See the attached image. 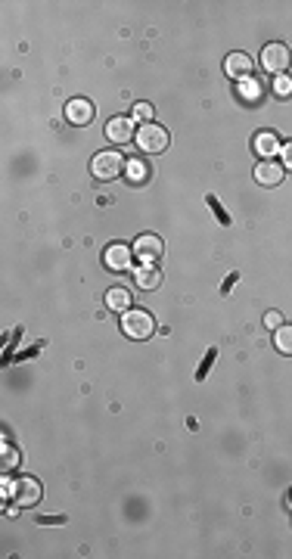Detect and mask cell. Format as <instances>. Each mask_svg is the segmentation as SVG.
Returning <instances> with one entry per match:
<instances>
[{
  "label": "cell",
  "mask_w": 292,
  "mask_h": 559,
  "mask_svg": "<svg viewBox=\"0 0 292 559\" xmlns=\"http://www.w3.org/2000/svg\"><path fill=\"white\" fill-rule=\"evenodd\" d=\"M125 171H127V162H125L122 152H115V150H103L90 162L93 180H103V184H109V180H118Z\"/></svg>",
  "instance_id": "obj_1"
},
{
  "label": "cell",
  "mask_w": 292,
  "mask_h": 559,
  "mask_svg": "<svg viewBox=\"0 0 292 559\" xmlns=\"http://www.w3.org/2000/svg\"><path fill=\"white\" fill-rule=\"evenodd\" d=\"M134 143H137V150H140V152H146V156H159V152H165V150H168L171 137H168V131H165L162 125H156V122H146V125L137 127Z\"/></svg>",
  "instance_id": "obj_2"
},
{
  "label": "cell",
  "mask_w": 292,
  "mask_h": 559,
  "mask_svg": "<svg viewBox=\"0 0 292 559\" xmlns=\"http://www.w3.org/2000/svg\"><path fill=\"white\" fill-rule=\"evenodd\" d=\"M122 330H125L127 339L143 342L156 333V323H152V314L143 311V308H127V311L122 314Z\"/></svg>",
  "instance_id": "obj_3"
},
{
  "label": "cell",
  "mask_w": 292,
  "mask_h": 559,
  "mask_svg": "<svg viewBox=\"0 0 292 559\" xmlns=\"http://www.w3.org/2000/svg\"><path fill=\"white\" fill-rule=\"evenodd\" d=\"M162 255H165V243H162V236H156V234H140V236H137L134 258H140L143 264H156Z\"/></svg>",
  "instance_id": "obj_4"
},
{
  "label": "cell",
  "mask_w": 292,
  "mask_h": 559,
  "mask_svg": "<svg viewBox=\"0 0 292 559\" xmlns=\"http://www.w3.org/2000/svg\"><path fill=\"white\" fill-rule=\"evenodd\" d=\"M44 497V488H41V481L38 479H31V476H22V479H16L13 481V501L19 503V506H34Z\"/></svg>",
  "instance_id": "obj_5"
},
{
  "label": "cell",
  "mask_w": 292,
  "mask_h": 559,
  "mask_svg": "<svg viewBox=\"0 0 292 559\" xmlns=\"http://www.w3.org/2000/svg\"><path fill=\"white\" fill-rule=\"evenodd\" d=\"M289 63H292V53H289L286 44H268V47L261 50V66H264V72L283 75V72L289 68Z\"/></svg>",
  "instance_id": "obj_6"
},
{
  "label": "cell",
  "mask_w": 292,
  "mask_h": 559,
  "mask_svg": "<svg viewBox=\"0 0 292 559\" xmlns=\"http://www.w3.org/2000/svg\"><path fill=\"white\" fill-rule=\"evenodd\" d=\"M93 115H97V106H93L90 100H68V106H66V118H68V125H78V127H84V125H90L93 122Z\"/></svg>",
  "instance_id": "obj_7"
},
{
  "label": "cell",
  "mask_w": 292,
  "mask_h": 559,
  "mask_svg": "<svg viewBox=\"0 0 292 559\" xmlns=\"http://www.w3.org/2000/svg\"><path fill=\"white\" fill-rule=\"evenodd\" d=\"M103 261H106L109 271H127L134 261V249H127L122 243H113L106 249V255H103Z\"/></svg>",
  "instance_id": "obj_8"
},
{
  "label": "cell",
  "mask_w": 292,
  "mask_h": 559,
  "mask_svg": "<svg viewBox=\"0 0 292 559\" xmlns=\"http://www.w3.org/2000/svg\"><path fill=\"white\" fill-rule=\"evenodd\" d=\"M283 174H286V168H283L280 162H273V159H264V162L255 165V180H259L261 187H277L283 180Z\"/></svg>",
  "instance_id": "obj_9"
},
{
  "label": "cell",
  "mask_w": 292,
  "mask_h": 559,
  "mask_svg": "<svg viewBox=\"0 0 292 559\" xmlns=\"http://www.w3.org/2000/svg\"><path fill=\"white\" fill-rule=\"evenodd\" d=\"M134 125H131V118H109V125H106V137L113 143H118V146H125V143H131L134 140Z\"/></svg>",
  "instance_id": "obj_10"
},
{
  "label": "cell",
  "mask_w": 292,
  "mask_h": 559,
  "mask_svg": "<svg viewBox=\"0 0 292 559\" xmlns=\"http://www.w3.org/2000/svg\"><path fill=\"white\" fill-rule=\"evenodd\" d=\"M252 68H255V63H252V56H246V53H230L227 59H224V72L230 75V78H249L252 75Z\"/></svg>",
  "instance_id": "obj_11"
},
{
  "label": "cell",
  "mask_w": 292,
  "mask_h": 559,
  "mask_svg": "<svg viewBox=\"0 0 292 559\" xmlns=\"http://www.w3.org/2000/svg\"><path fill=\"white\" fill-rule=\"evenodd\" d=\"M134 283H137V289H143V292H152V289H159V283H162V273L152 268V264H140V268L134 271Z\"/></svg>",
  "instance_id": "obj_12"
},
{
  "label": "cell",
  "mask_w": 292,
  "mask_h": 559,
  "mask_svg": "<svg viewBox=\"0 0 292 559\" xmlns=\"http://www.w3.org/2000/svg\"><path fill=\"white\" fill-rule=\"evenodd\" d=\"M236 93H239V97H243V103H249V106H259V100H261L264 88H261V84L252 78V75H249V78H243V81L236 84Z\"/></svg>",
  "instance_id": "obj_13"
},
{
  "label": "cell",
  "mask_w": 292,
  "mask_h": 559,
  "mask_svg": "<svg viewBox=\"0 0 292 559\" xmlns=\"http://www.w3.org/2000/svg\"><path fill=\"white\" fill-rule=\"evenodd\" d=\"M106 308L109 311H127V308H131V292L127 289H122V286H115V289H109L106 292Z\"/></svg>",
  "instance_id": "obj_14"
},
{
  "label": "cell",
  "mask_w": 292,
  "mask_h": 559,
  "mask_svg": "<svg viewBox=\"0 0 292 559\" xmlns=\"http://www.w3.org/2000/svg\"><path fill=\"white\" fill-rule=\"evenodd\" d=\"M252 146H255L259 156H277V134H273V131H259V134H255V140H252Z\"/></svg>",
  "instance_id": "obj_15"
},
{
  "label": "cell",
  "mask_w": 292,
  "mask_h": 559,
  "mask_svg": "<svg viewBox=\"0 0 292 559\" xmlns=\"http://www.w3.org/2000/svg\"><path fill=\"white\" fill-rule=\"evenodd\" d=\"M273 348H277L280 355L292 357V323H283L280 330H273Z\"/></svg>",
  "instance_id": "obj_16"
},
{
  "label": "cell",
  "mask_w": 292,
  "mask_h": 559,
  "mask_svg": "<svg viewBox=\"0 0 292 559\" xmlns=\"http://www.w3.org/2000/svg\"><path fill=\"white\" fill-rule=\"evenodd\" d=\"M273 93H277L280 100L292 97V78H289V75H277V81H273Z\"/></svg>",
  "instance_id": "obj_17"
},
{
  "label": "cell",
  "mask_w": 292,
  "mask_h": 559,
  "mask_svg": "<svg viewBox=\"0 0 292 559\" xmlns=\"http://www.w3.org/2000/svg\"><path fill=\"white\" fill-rule=\"evenodd\" d=\"M134 118H137L140 125L152 122V106H150V103H137V106H134Z\"/></svg>",
  "instance_id": "obj_18"
},
{
  "label": "cell",
  "mask_w": 292,
  "mask_h": 559,
  "mask_svg": "<svg viewBox=\"0 0 292 559\" xmlns=\"http://www.w3.org/2000/svg\"><path fill=\"white\" fill-rule=\"evenodd\" d=\"M127 174H131L134 184H140V180L146 177V165L143 162H127Z\"/></svg>",
  "instance_id": "obj_19"
},
{
  "label": "cell",
  "mask_w": 292,
  "mask_h": 559,
  "mask_svg": "<svg viewBox=\"0 0 292 559\" xmlns=\"http://www.w3.org/2000/svg\"><path fill=\"white\" fill-rule=\"evenodd\" d=\"M264 326H268V330H280V326H283L280 311H268V314H264Z\"/></svg>",
  "instance_id": "obj_20"
},
{
  "label": "cell",
  "mask_w": 292,
  "mask_h": 559,
  "mask_svg": "<svg viewBox=\"0 0 292 559\" xmlns=\"http://www.w3.org/2000/svg\"><path fill=\"white\" fill-rule=\"evenodd\" d=\"M280 156H283V162H280V165L286 168V171H292V140H289V143H283Z\"/></svg>",
  "instance_id": "obj_21"
},
{
  "label": "cell",
  "mask_w": 292,
  "mask_h": 559,
  "mask_svg": "<svg viewBox=\"0 0 292 559\" xmlns=\"http://www.w3.org/2000/svg\"><path fill=\"white\" fill-rule=\"evenodd\" d=\"M209 205H212V211H214V214H221V221H224V224H230V218H227L224 211H221V202L214 199V196H209Z\"/></svg>",
  "instance_id": "obj_22"
},
{
  "label": "cell",
  "mask_w": 292,
  "mask_h": 559,
  "mask_svg": "<svg viewBox=\"0 0 292 559\" xmlns=\"http://www.w3.org/2000/svg\"><path fill=\"white\" fill-rule=\"evenodd\" d=\"M13 463H16V454L10 451V447H6V457H4V466H6V469H10V466H13Z\"/></svg>",
  "instance_id": "obj_23"
}]
</instances>
